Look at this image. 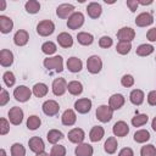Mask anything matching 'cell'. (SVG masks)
Here are the masks:
<instances>
[{"mask_svg": "<svg viewBox=\"0 0 156 156\" xmlns=\"http://www.w3.org/2000/svg\"><path fill=\"white\" fill-rule=\"evenodd\" d=\"M43 63H44L45 68H48V69H52L58 73L63 71V58L60 55L54 56V57H48L44 60Z\"/></svg>", "mask_w": 156, "mask_h": 156, "instance_id": "cell-1", "label": "cell"}, {"mask_svg": "<svg viewBox=\"0 0 156 156\" xmlns=\"http://www.w3.org/2000/svg\"><path fill=\"white\" fill-rule=\"evenodd\" d=\"M96 118L102 122V123H107L112 119V116H113V110L107 106V105H100L98 108H96Z\"/></svg>", "mask_w": 156, "mask_h": 156, "instance_id": "cell-2", "label": "cell"}, {"mask_svg": "<svg viewBox=\"0 0 156 156\" xmlns=\"http://www.w3.org/2000/svg\"><path fill=\"white\" fill-rule=\"evenodd\" d=\"M55 30V24L52 21L50 20H44V21H40L38 24H37V33L41 37H48V35H51Z\"/></svg>", "mask_w": 156, "mask_h": 156, "instance_id": "cell-3", "label": "cell"}, {"mask_svg": "<svg viewBox=\"0 0 156 156\" xmlns=\"http://www.w3.org/2000/svg\"><path fill=\"white\" fill-rule=\"evenodd\" d=\"M87 68L91 74H96L102 68V61L98 55H91L87 60Z\"/></svg>", "mask_w": 156, "mask_h": 156, "instance_id": "cell-4", "label": "cell"}, {"mask_svg": "<svg viewBox=\"0 0 156 156\" xmlns=\"http://www.w3.org/2000/svg\"><path fill=\"white\" fill-rule=\"evenodd\" d=\"M32 90L26 87V85H18L15 90H13V96L17 101L20 102H26L30 99V95H32Z\"/></svg>", "mask_w": 156, "mask_h": 156, "instance_id": "cell-5", "label": "cell"}, {"mask_svg": "<svg viewBox=\"0 0 156 156\" xmlns=\"http://www.w3.org/2000/svg\"><path fill=\"white\" fill-rule=\"evenodd\" d=\"M83 23H84V15L82 12H74L67 20V27L69 29H73V30L80 28L83 26Z\"/></svg>", "mask_w": 156, "mask_h": 156, "instance_id": "cell-6", "label": "cell"}, {"mask_svg": "<svg viewBox=\"0 0 156 156\" xmlns=\"http://www.w3.org/2000/svg\"><path fill=\"white\" fill-rule=\"evenodd\" d=\"M9 121L13 126L21 124L22 121H23V111H22V108L17 107V106L10 108V111H9Z\"/></svg>", "mask_w": 156, "mask_h": 156, "instance_id": "cell-7", "label": "cell"}, {"mask_svg": "<svg viewBox=\"0 0 156 156\" xmlns=\"http://www.w3.org/2000/svg\"><path fill=\"white\" fill-rule=\"evenodd\" d=\"M74 13V6L72 4H61L56 9V15L58 18H69Z\"/></svg>", "mask_w": 156, "mask_h": 156, "instance_id": "cell-8", "label": "cell"}, {"mask_svg": "<svg viewBox=\"0 0 156 156\" xmlns=\"http://www.w3.org/2000/svg\"><path fill=\"white\" fill-rule=\"evenodd\" d=\"M91 108V100L88 99V98H83V99H78L76 102H74V110L78 112V113H88Z\"/></svg>", "mask_w": 156, "mask_h": 156, "instance_id": "cell-9", "label": "cell"}, {"mask_svg": "<svg viewBox=\"0 0 156 156\" xmlns=\"http://www.w3.org/2000/svg\"><path fill=\"white\" fill-rule=\"evenodd\" d=\"M67 90V82L63 78H56L52 82V93L56 96H61Z\"/></svg>", "mask_w": 156, "mask_h": 156, "instance_id": "cell-10", "label": "cell"}, {"mask_svg": "<svg viewBox=\"0 0 156 156\" xmlns=\"http://www.w3.org/2000/svg\"><path fill=\"white\" fill-rule=\"evenodd\" d=\"M135 37V30L130 27H123L117 32V38L119 41H132Z\"/></svg>", "mask_w": 156, "mask_h": 156, "instance_id": "cell-11", "label": "cell"}, {"mask_svg": "<svg viewBox=\"0 0 156 156\" xmlns=\"http://www.w3.org/2000/svg\"><path fill=\"white\" fill-rule=\"evenodd\" d=\"M60 111V105L55 100H46L43 104V112L46 116H55Z\"/></svg>", "mask_w": 156, "mask_h": 156, "instance_id": "cell-12", "label": "cell"}, {"mask_svg": "<svg viewBox=\"0 0 156 156\" xmlns=\"http://www.w3.org/2000/svg\"><path fill=\"white\" fill-rule=\"evenodd\" d=\"M68 140L71 143H74V144H82L84 138H85V133L83 129L80 128H73L68 132Z\"/></svg>", "mask_w": 156, "mask_h": 156, "instance_id": "cell-13", "label": "cell"}, {"mask_svg": "<svg viewBox=\"0 0 156 156\" xmlns=\"http://www.w3.org/2000/svg\"><path fill=\"white\" fill-rule=\"evenodd\" d=\"M28 146H29L30 151H33V152H35V154L43 152L44 149H45V144H44L43 139L39 138V136H32V138L28 140Z\"/></svg>", "mask_w": 156, "mask_h": 156, "instance_id": "cell-14", "label": "cell"}, {"mask_svg": "<svg viewBox=\"0 0 156 156\" xmlns=\"http://www.w3.org/2000/svg\"><path fill=\"white\" fill-rule=\"evenodd\" d=\"M152 22H154V17L149 12H141L135 18V24L138 27H147V26L152 24Z\"/></svg>", "mask_w": 156, "mask_h": 156, "instance_id": "cell-15", "label": "cell"}, {"mask_svg": "<svg viewBox=\"0 0 156 156\" xmlns=\"http://www.w3.org/2000/svg\"><path fill=\"white\" fill-rule=\"evenodd\" d=\"M29 40V34L27 30L24 29H20L15 33L13 35V43L17 45V46H24Z\"/></svg>", "mask_w": 156, "mask_h": 156, "instance_id": "cell-16", "label": "cell"}, {"mask_svg": "<svg viewBox=\"0 0 156 156\" xmlns=\"http://www.w3.org/2000/svg\"><path fill=\"white\" fill-rule=\"evenodd\" d=\"M126 102V99L122 94H113L111 95V98L108 99V106L115 111V110H119Z\"/></svg>", "mask_w": 156, "mask_h": 156, "instance_id": "cell-17", "label": "cell"}, {"mask_svg": "<svg viewBox=\"0 0 156 156\" xmlns=\"http://www.w3.org/2000/svg\"><path fill=\"white\" fill-rule=\"evenodd\" d=\"M112 132L116 136H126L129 133V127L124 121H118L113 124Z\"/></svg>", "mask_w": 156, "mask_h": 156, "instance_id": "cell-18", "label": "cell"}, {"mask_svg": "<svg viewBox=\"0 0 156 156\" xmlns=\"http://www.w3.org/2000/svg\"><path fill=\"white\" fill-rule=\"evenodd\" d=\"M12 63H13V54L7 49H2L0 51V65L2 67H10Z\"/></svg>", "mask_w": 156, "mask_h": 156, "instance_id": "cell-19", "label": "cell"}, {"mask_svg": "<svg viewBox=\"0 0 156 156\" xmlns=\"http://www.w3.org/2000/svg\"><path fill=\"white\" fill-rule=\"evenodd\" d=\"M93 152H94L93 146L90 144H85V143L78 144L74 150L76 156H93Z\"/></svg>", "mask_w": 156, "mask_h": 156, "instance_id": "cell-20", "label": "cell"}, {"mask_svg": "<svg viewBox=\"0 0 156 156\" xmlns=\"http://www.w3.org/2000/svg\"><path fill=\"white\" fill-rule=\"evenodd\" d=\"M57 43L61 48H65V49H68L73 45V39H72V35L66 33V32H62L57 35Z\"/></svg>", "mask_w": 156, "mask_h": 156, "instance_id": "cell-21", "label": "cell"}, {"mask_svg": "<svg viewBox=\"0 0 156 156\" xmlns=\"http://www.w3.org/2000/svg\"><path fill=\"white\" fill-rule=\"evenodd\" d=\"M87 12H88V16L93 20L95 18H99L101 16V12H102V7L100 4L98 2H90L87 7Z\"/></svg>", "mask_w": 156, "mask_h": 156, "instance_id": "cell-22", "label": "cell"}, {"mask_svg": "<svg viewBox=\"0 0 156 156\" xmlns=\"http://www.w3.org/2000/svg\"><path fill=\"white\" fill-rule=\"evenodd\" d=\"M13 28V21L7 16H0V32L2 34H7Z\"/></svg>", "mask_w": 156, "mask_h": 156, "instance_id": "cell-23", "label": "cell"}, {"mask_svg": "<svg viewBox=\"0 0 156 156\" xmlns=\"http://www.w3.org/2000/svg\"><path fill=\"white\" fill-rule=\"evenodd\" d=\"M61 121H62V124L63 126H73L77 121V116H76V112L71 108L66 110L63 113H62V117H61Z\"/></svg>", "mask_w": 156, "mask_h": 156, "instance_id": "cell-24", "label": "cell"}, {"mask_svg": "<svg viewBox=\"0 0 156 156\" xmlns=\"http://www.w3.org/2000/svg\"><path fill=\"white\" fill-rule=\"evenodd\" d=\"M66 65H67L68 71H71V72H73V73L79 72V71L82 69V67H83V62L80 61V58L74 57V56L69 57V58L67 60V63H66Z\"/></svg>", "mask_w": 156, "mask_h": 156, "instance_id": "cell-25", "label": "cell"}, {"mask_svg": "<svg viewBox=\"0 0 156 156\" xmlns=\"http://www.w3.org/2000/svg\"><path fill=\"white\" fill-rule=\"evenodd\" d=\"M144 98H145L144 91L140 90V89H134V90H132V93H130V95H129L130 102H132L133 105H135V106H140V105L144 102Z\"/></svg>", "mask_w": 156, "mask_h": 156, "instance_id": "cell-26", "label": "cell"}, {"mask_svg": "<svg viewBox=\"0 0 156 156\" xmlns=\"http://www.w3.org/2000/svg\"><path fill=\"white\" fill-rule=\"evenodd\" d=\"M104 134H105L104 128L100 127V126H95V127L91 128V130H90V133H89V139H90L93 143H98V141H100V140L102 139Z\"/></svg>", "mask_w": 156, "mask_h": 156, "instance_id": "cell-27", "label": "cell"}, {"mask_svg": "<svg viewBox=\"0 0 156 156\" xmlns=\"http://www.w3.org/2000/svg\"><path fill=\"white\" fill-rule=\"evenodd\" d=\"M67 90L69 94L74 95V96H78L83 93V84L78 80H72L67 84Z\"/></svg>", "mask_w": 156, "mask_h": 156, "instance_id": "cell-28", "label": "cell"}, {"mask_svg": "<svg viewBox=\"0 0 156 156\" xmlns=\"http://www.w3.org/2000/svg\"><path fill=\"white\" fill-rule=\"evenodd\" d=\"M77 40L80 45H84V46H88V45H91L93 41H94V37L93 34L90 33H87V32H79L77 34Z\"/></svg>", "mask_w": 156, "mask_h": 156, "instance_id": "cell-29", "label": "cell"}, {"mask_svg": "<svg viewBox=\"0 0 156 156\" xmlns=\"http://www.w3.org/2000/svg\"><path fill=\"white\" fill-rule=\"evenodd\" d=\"M117 146H118V144H117L116 138H115V136H110V138H107V140H106L105 144H104V150H105L107 154L111 155V154H115V152H116Z\"/></svg>", "mask_w": 156, "mask_h": 156, "instance_id": "cell-30", "label": "cell"}, {"mask_svg": "<svg viewBox=\"0 0 156 156\" xmlns=\"http://www.w3.org/2000/svg\"><path fill=\"white\" fill-rule=\"evenodd\" d=\"M63 138V134H62V132H60L58 129H50L49 132H48V135H46V139H48V141L50 143V144H56L58 140H61Z\"/></svg>", "mask_w": 156, "mask_h": 156, "instance_id": "cell-31", "label": "cell"}, {"mask_svg": "<svg viewBox=\"0 0 156 156\" xmlns=\"http://www.w3.org/2000/svg\"><path fill=\"white\" fill-rule=\"evenodd\" d=\"M40 124H41V119H40V117L37 116V115H32V116H29L28 119H27V128H28L29 130H35V129H38V128L40 127Z\"/></svg>", "mask_w": 156, "mask_h": 156, "instance_id": "cell-32", "label": "cell"}, {"mask_svg": "<svg viewBox=\"0 0 156 156\" xmlns=\"http://www.w3.org/2000/svg\"><path fill=\"white\" fill-rule=\"evenodd\" d=\"M48 85L46 84H44V83H37V84H34V87H33V94L37 96V98H43V96H45L46 94H48Z\"/></svg>", "mask_w": 156, "mask_h": 156, "instance_id": "cell-33", "label": "cell"}, {"mask_svg": "<svg viewBox=\"0 0 156 156\" xmlns=\"http://www.w3.org/2000/svg\"><path fill=\"white\" fill-rule=\"evenodd\" d=\"M150 139V133L146 130V129H140V130H136L134 133V141L135 143H145Z\"/></svg>", "mask_w": 156, "mask_h": 156, "instance_id": "cell-34", "label": "cell"}, {"mask_svg": "<svg viewBox=\"0 0 156 156\" xmlns=\"http://www.w3.org/2000/svg\"><path fill=\"white\" fill-rule=\"evenodd\" d=\"M136 55L138 56H149L154 52V46L151 44H141L136 48Z\"/></svg>", "mask_w": 156, "mask_h": 156, "instance_id": "cell-35", "label": "cell"}, {"mask_svg": "<svg viewBox=\"0 0 156 156\" xmlns=\"http://www.w3.org/2000/svg\"><path fill=\"white\" fill-rule=\"evenodd\" d=\"M149 121V116L145 113H138L132 118V124L134 127H141L144 124H146Z\"/></svg>", "mask_w": 156, "mask_h": 156, "instance_id": "cell-36", "label": "cell"}, {"mask_svg": "<svg viewBox=\"0 0 156 156\" xmlns=\"http://www.w3.org/2000/svg\"><path fill=\"white\" fill-rule=\"evenodd\" d=\"M24 9H26V11H27L28 13L34 15V13H38V12H39V10H40V4H39V1H37V0H29V1L26 2Z\"/></svg>", "mask_w": 156, "mask_h": 156, "instance_id": "cell-37", "label": "cell"}, {"mask_svg": "<svg viewBox=\"0 0 156 156\" xmlns=\"http://www.w3.org/2000/svg\"><path fill=\"white\" fill-rule=\"evenodd\" d=\"M132 49V44L129 41H118L117 46H116V50L118 54L121 55H127Z\"/></svg>", "mask_w": 156, "mask_h": 156, "instance_id": "cell-38", "label": "cell"}, {"mask_svg": "<svg viewBox=\"0 0 156 156\" xmlns=\"http://www.w3.org/2000/svg\"><path fill=\"white\" fill-rule=\"evenodd\" d=\"M57 50L56 48V44L52 43V41H45L43 45H41V51L45 54V55H52L55 54Z\"/></svg>", "mask_w": 156, "mask_h": 156, "instance_id": "cell-39", "label": "cell"}, {"mask_svg": "<svg viewBox=\"0 0 156 156\" xmlns=\"http://www.w3.org/2000/svg\"><path fill=\"white\" fill-rule=\"evenodd\" d=\"M11 155L12 156H26V149L22 144L15 143L11 146Z\"/></svg>", "mask_w": 156, "mask_h": 156, "instance_id": "cell-40", "label": "cell"}, {"mask_svg": "<svg viewBox=\"0 0 156 156\" xmlns=\"http://www.w3.org/2000/svg\"><path fill=\"white\" fill-rule=\"evenodd\" d=\"M140 156H156V147L152 144L144 145L140 150Z\"/></svg>", "mask_w": 156, "mask_h": 156, "instance_id": "cell-41", "label": "cell"}, {"mask_svg": "<svg viewBox=\"0 0 156 156\" xmlns=\"http://www.w3.org/2000/svg\"><path fill=\"white\" fill-rule=\"evenodd\" d=\"M50 156H66V147L63 145H57L55 144L51 147Z\"/></svg>", "mask_w": 156, "mask_h": 156, "instance_id": "cell-42", "label": "cell"}, {"mask_svg": "<svg viewBox=\"0 0 156 156\" xmlns=\"http://www.w3.org/2000/svg\"><path fill=\"white\" fill-rule=\"evenodd\" d=\"M2 79H4V83H5L9 88L12 87V85L15 84V82H16L15 74H13L11 71H6V72L4 73V76H2Z\"/></svg>", "mask_w": 156, "mask_h": 156, "instance_id": "cell-43", "label": "cell"}, {"mask_svg": "<svg viewBox=\"0 0 156 156\" xmlns=\"http://www.w3.org/2000/svg\"><path fill=\"white\" fill-rule=\"evenodd\" d=\"M112 44H113V40H112L110 37H107V35H104V37H101V38L99 39V45H100V48L107 49V48L112 46Z\"/></svg>", "mask_w": 156, "mask_h": 156, "instance_id": "cell-44", "label": "cell"}, {"mask_svg": "<svg viewBox=\"0 0 156 156\" xmlns=\"http://www.w3.org/2000/svg\"><path fill=\"white\" fill-rule=\"evenodd\" d=\"M121 84H122L123 87H126V88L132 87V85L134 84V78H133V76H130V74H124V76L121 78Z\"/></svg>", "mask_w": 156, "mask_h": 156, "instance_id": "cell-45", "label": "cell"}, {"mask_svg": "<svg viewBox=\"0 0 156 156\" xmlns=\"http://www.w3.org/2000/svg\"><path fill=\"white\" fill-rule=\"evenodd\" d=\"M9 130H10V123L7 122L6 118H1L0 119V134L5 135L9 133Z\"/></svg>", "mask_w": 156, "mask_h": 156, "instance_id": "cell-46", "label": "cell"}, {"mask_svg": "<svg viewBox=\"0 0 156 156\" xmlns=\"http://www.w3.org/2000/svg\"><path fill=\"white\" fill-rule=\"evenodd\" d=\"M9 100H10L9 93H7L5 89H1V94H0V106H5Z\"/></svg>", "mask_w": 156, "mask_h": 156, "instance_id": "cell-47", "label": "cell"}, {"mask_svg": "<svg viewBox=\"0 0 156 156\" xmlns=\"http://www.w3.org/2000/svg\"><path fill=\"white\" fill-rule=\"evenodd\" d=\"M147 102L150 106H156V90H151L147 94Z\"/></svg>", "mask_w": 156, "mask_h": 156, "instance_id": "cell-48", "label": "cell"}, {"mask_svg": "<svg viewBox=\"0 0 156 156\" xmlns=\"http://www.w3.org/2000/svg\"><path fill=\"white\" fill-rule=\"evenodd\" d=\"M127 6L129 7V10L132 12H135L139 6V2H138V0H127Z\"/></svg>", "mask_w": 156, "mask_h": 156, "instance_id": "cell-49", "label": "cell"}, {"mask_svg": "<svg viewBox=\"0 0 156 156\" xmlns=\"http://www.w3.org/2000/svg\"><path fill=\"white\" fill-rule=\"evenodd\" d=\"M146 38H147V40H150V41H156V27L147 30Z\"/></svg>", "mask_w": 156, "mask_h": 156, "instance_id": "cell-50", "label": "cell"}, {"mask_svg": "<svg viewBox=\"0 0 156 156\" xmlns=\"http://www.w3.org/2000/svg\"><path fill=\"white\" fill-rule=\"evenodd\" d=\"M118 156H134V152H133V150L130 147H123L119 151Z\"/></svg>", "mask_w": 156, "mask_h": 156, "instance_id": "cell-51", "label": "cell"}, {"mask_svg": "<svg viewBox=\"0 0 156 156\" xmlns=\"http://www.w3.org/2000/svg\"><path fill=\"white\" fill-rule=\"evenodd\" d=\"M151 127H152V129L156 132V117H154V119H152V122H151Z\"/></svg>", "mask_w": 156, "mask_h": 156, "instance_id": "cell-52", "label": "cell"}, {"mask_svg": "<svg viewBox=\"0 0 156 156\" xmlns=\"http://www.w3.org/2000/svg\"><path fill=\"white\" fill-rule=\"evenodd\" d=\"M35 156H49V154H46L45 151H43V152H39V154H37Z\"/></svg>", "mask_w": 156, "mask_h": 156, "instance_id": "cell-53", "label": "cell"}, {"mask_svg": "<svg viewBox=\"0 0 156 156\" xmlns=\"http://www.w3.org/2000/svg\"><path fill=\"white\" fill-rule=\"evenodd\" d=\"M5 6H6V2L5 1H1V10H5Z\"/></svg>", "mask_w": 156, "mask_h": 156, "instance_id": "cell-54", "label": "cell"}, {"mask_svg": "<svg viewBox=\"0 0 156 156\" xmlns=\"http://www.w3.org/2000/svg\"><path fill=\"white\" fill-rule=\"evenodd\" d=\"M0 154H1V156H6V151H5L4 149H1V150H0Z\"/></svg>", "mask_w": 156, "mask_h": 156, "instance_id": "cell-55", "label": "cell"}, {"mask_svg": "<svg viewBox=\"0 0 156 156\" xmlns=\"http://www.w3.org/2000/svg\"><path fill=\"white\" fill-rule=\"evenodd\" d=\"M155 60H156V57H155Z\"/></svg>", "mask_w": 156, "mask_h": 156, "instance_id": "cell-56", "label": "cell"}]
</instances>
